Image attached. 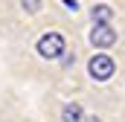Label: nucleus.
<instances>
[{"label": "nucleus", "mask_w": 125, "mask_h": 122, "mask_svg": "<svg viewBox=\"0 0 125 122\" xmlns=\"http://www.w3.org/2000/svg\"><path fill=\"white\" fill-rule=\"evenodd\" d=\"M38 55L41 58H58L64 55V35L61 32H47L38 38Z\"/></svg>", "instance_id": "obj_1"}, {"label": "nucleus", "mask_w": 125, "mask_h": 122, "mask_svg": "<svg viewBox=\"0 0 125 122\" xmlns=\"http://www.w3.org/2000/svg\"><path fill=\"white\" fill-rule=\"evenodd\" d=\"M114 70H116V64H114L111 55H105V52H96L93 58H90V64H87V73H90V79H96V81H108L114 76Z\"/></svg>", "instance_id": "obj_2"}, {"label": "nucleus", "mask_w": 125, "mask_h": 122, "mask_svg": "<svg viewBox=\"0 0 125 122\" xmlns=\"http://www.w3.org/2000/svg\"><path fill=\"white\" fill-rule=\"evenodd\" d=\"M90 44L105 50V47H114L116 44V32L111 29V23H96L93 32H90Z\"/></svg>", "instance_id": "obj_3"}, {"label": "nucleus", "mask_w": 125, "mask_h": 122, "mask_svg": "<svg viewBox=\"0 0 125 122\" xmlns=\"http://www.w3.org/2000/svg\"><path fill=\"white\" fill-rule=\"evenodd\" d=\"M82 116H84V111H82V105L79 102H67L61 111V122H82Z\"/></svg>", "instance_id": "obj_4"}, {"label": "nucleus", "mask_w": 125, "mask_h": 122, "mask_svg": "<svg viewBox=\"0 0 125 122\" xmlns=\"http://www.w3.org/2000/svg\"><path fill=\"white\" fill-rule=\"evenodd\" d=\"M111 18H114V9L108 3H96L93 6V26L96 23H111Z\"/></svg>", "instance_id": "obj_5"}, {"label": "nucleus", "mask_w": 125, "mask_h": 122, "mask_svg": "<svg viewBox=\"0 0 125 122\" xmlns=\"http://www.w3.org/2000/svg\"><path fill=\"white\" fill-rule=\"evenodd\" d=\"M21 6H23L26 12H38V9H41V0H21Z\"/></svg>", "instance_id": "obj_6"}, {"label": "nucleus", "mask_w": 125, "mask_h": 122, "mask_svg": "<svg viewBox=\"0 0 125 122\" xmlns=\"http://www.w3.org/2000/svg\"><path fill=\"white\" fill-rule=\"evenodd\" d=\"M64 3V9H70V12H79V3L76 0H61Z\"/></svg>", "instance_id": "obj_7"}, {"label": "nucleus", "mask_w": 125, "mask_h": 122, "mask_svg": "<svg viewBox=\"0 0 125 122\" xmlns=\"http://www.w3.org/2000/svg\"><path fill=\"white\" fill-rule=\"evenodd\" d=\"M87 122H99V119H96V116H90V119H87Z\"/></svg>", "instance_id": "obj_8"}]
</instances>
